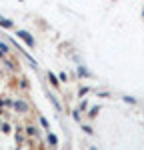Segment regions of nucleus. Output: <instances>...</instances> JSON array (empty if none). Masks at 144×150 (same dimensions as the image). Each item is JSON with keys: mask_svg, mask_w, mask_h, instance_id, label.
Returning a JSON list of instances; mask_svg holds the SVG:
<instances>
[{"mask_svg": "<svg viewBox=\"0 0 144 150\" xmlns=\"http://www.w3.org/2000/svg\"><path fill=\"white\" fill-rule=\"evenodd\" d=\"M16 34H18V38H20V40H24V42H26L30 48L36 46V40H34V36L30 34V32H26V30H18Z\"/></svg>", "mask_w": 144, "mask_h": 150, "instance_id": "nucleus-1", "label": "nucleus"}, {"mask_svg": "<svg viewBox=\"0 0 144 150\" xmlns=\"http://www.w3.org/2000/svg\"><path fill=\"white\" fill-rule=\"evenodd\" d=\"M12 106H14V110H16V112H20V114H26V112H28V108H30V106H28V102H24L22 98L14 100V102H12Z\"/></svg>", "mask_w": 144, "mask_h": 150, "instance_id": "nucleus-2", "label": "nucleus"}, {"mask_svg": "<svg viewBox=\"0 0 144 150\" xmlns=\"http://www.w3.org/2000/svg\"><path fill=\"white\" fill-rule=\"evenodd\" d=\"M0 28H14V22L4 18V16H0Z\"/></svg>", "mask_w": 144, "mask_h": 150, "instance_id": "nucleus-3", "label": "nucleus"}, {"mask_svg": "<svg viewBox=\"0 0 144 150\" xmlns=\"http://www.w3.org/2000/svg\"><path fill=\"white\" fill-rule=\"evenodd\" d=\"M48 80H50V84H52L54 88H58V86H60V82H58V76H56L54 72H48Z\"/></svg>", "mask_w": 144, "mask_h": 150, "instance_id": "nucleus-4", "label": "nucleus"}, {"mask_svg": "<svg viewBox=\"0 0 144 150\" xmlns=\"http://www.w3.org/2000/svg\"><path fill=\"white\" fill-rule=\"evenodd\" d=\"M48 144L54 148V146H58V136L56 134H52V132H48Z\"/></svg>", "mask_w": 144, "mask_h": 150, "instance_id": "nucleus-5", "label": "nucleus"}, {"mask_svg": "<svg viewBox=\"0 0 144 150\" xmlns=\"http://www.w3.org/2000/svg\"><path fill=\"white\" fill-rule=\"evenodd\" d=\"M78 76H82V78H88V76H90V72H88V68H86V66H78Z\"/></svg>", "mask_w": 144, "mask_h": 150, "instance_id": "nucleus-6", "label": "nucleus"}, {"mask_svg": "<svg viewBox=\"0 0 144 150\" xmlns=\"http://www.w3.org/2000/svg\"><path fill=\"white\" fill-rule=\"evenodd\" d=\"M50 102L54 104V108H56V112H60V110H62V106H60L58 98H56V96H54V94H50Z\"/></svg>", "mask_w": 144, "mask_h": 150, "instance_id": "nucleus-7", "label": "nucleus"}, {"mask_svg": "<svg viewBox=\"0 0 144 150\" xmlns=\"http://www.w3.org/2000/svg\"><path fill=\"white\" fill-rule=\"evenodd\" d=\"M122 100H124L126 104H132V106H134V104H138V100H136L134 96H128V94H124V96H122Z\"/></svg>", "mask_w": 144, "mask_h": 150, "instance_id": "nucleus-8", "label": "nucleus"}, {"mask_svg": "<svg viewBox=\"0 0 144 150\" xmlns=\"http://www.w3.org/2000/svg\"><path fill=\"white\" fill-rule=\"evenodd\" d=\"M98 112H100V106H92V108L88 110V118H96Z\"/></svg>", "mask_w": 144, "mask_h": 150, "instance_id": "nucleus-9", "label": "nucleus"}, {"mask_svg": "<svg viewBox=\"0 0 144 150\" xmlns=\"http://www.w3.org/2000/svg\"><path fill=\"white\" fill-rule=\"evenodd\" d=\"M38 120H40V124H42V128H44L46 132H50V124H48V120H46V118H44V116H40Z\"/></svg>", "mask_w": 144, "mask_h": 150, "instance_id": "nucleus-10", "label": "nucleus"}, {"mask_svg": "<svg viewBox=\"0 0 144 150\" xmlns=\"http://www.w3.org/2000/svg\"><path fill=\"white\" fill-rule=\"evenodd\" d=\"M24 130H26V134H28V136H36V132H38L34 126H26Z\"/></svg>", "mask_w": 144, "mask_h": 150, "instance_id": "nucleus-11", "label": "nucleus"}, {"mask_svg": "<svg viewBox=\"0 0 144 150\" xmlns=\"http://www.w3.org/2000/svg\"><path fill=\"white\" fill-rule=\"evenodd\" d=\"M8 50H10V48H8V44H6V42H0V52H2V54H6Z\"/></svg>", "mask_w": 144, "mask_h": 150, "instance_id": "nucleus-12", "label": "nucleus"}, {"mask_svg": "<svg viewBox=\"0 0 144 150\" xmlns=\"http://www.w3.org/2000/svg\"><path fill=\"white\" fill-rule=\"evenodd\" d=\"M68 80V74H66V72H60L58 74V82H66Z\"/></svg>", "mask_w": 144, "mask_h": 150, "instance_id": "nucleus-13", "label": "nucleus"}, {"mask_svg": "<svg viewBox=\"0 0 144 150\" xmlns=\"http://www.w3.org/2000/svg\"><path fill=\"white\" fill-rule=\"evenodd\" d=\"M82 130L86 132V134H94V130H92V126H88V124H82Z\"/></svg>", "mask_w": 144, "mask_h": 150, "instance_id": "nucleus-14", "label": "nucleus"}, {"mask_svg": "<svg viewBox=\"0 0 144 150\" xmlns=\"http://www.w3.org/2000/svg\"><path fill=\"white\" fill-rule=\"evenodd\" d=\"M88 90H90V88H88V86H82V88H80V90H78V96H80V98H82L84 94H88Z\"/></svg>", "mask_w": 144, "mask_h": 150, "instance_id": "nucleus-15", "label": "nucleus"}, {"mask_svg": "<svg viewBox=\"0 0 144 150\" xmlns=\"http://www.w3.org/2000/svg\"><path fill=\"white\" fill-rule=\"evenodd\" d=\"M72 116H74V120H76V122H80V124H82V120H80V110H74Z\"/></svg>", "mask_w": 144, "mask_h": 150, "instance_id": "nucleus-16", "label": "nucleus"}, {"mask_svg": "<svg viewBox=\"0 0 144 150\" xmlns=\"http://www.w3.org/2000/svg\"><path fill=\"white\" fill-rule=\"evenodd\" d=\"M78 110H88V102H86V100H80V106H78Z\"/></svg>", "mask_w": 144, "mask_h": 150, "instance_id": "nucleus-17", "label": "nucleus"}, {"mask_svg": "<svg viewBox=\"0 0 144 150\" xmlns=\"http://www.w3.org/2000/svg\"><path fill=\"white\" fill-rule=\"evenodd\" d=\"M2 132H6V134H8V132H10V124H6V122H2Z\"/></svg>", "mask_w": 144, "mask_h": 150, "instance_id": "nucleus-18", "label": "nucleus"}, {"mask_svg": "<svg viewBox=\"0 0 144 150\" xmlns=\"http://www.w3.org/2000/svg\"><path fill=\"white\" fill-rule=\"evenodd\" d=\"M20 86L22 88H28V80H20Z\"/></svg>", "mask_w": 144, "mask_h": 150, "instance_id": "nucleus-19", "label": "nucleus"}, {"mask_svg": "<svg viewBox=\"0 0 144 150\" xmlns=\"http://www.w3.org/2000/svg\"><path fill=\"white\" fill-rule=\"evenodd\" d=\"M88 150H96V146H90V148H88Z\"/></svg>", "mask_w": 144, "mask_h": 150, "instance_id": "nucleus-20", "label": "nucleus"}, {"mask_svg": "<svg viewBox=\"0 0 144 150\" xmlns=\"http://www.w3.org/2000/svg\"><path fill=\"white\" fill-rule=\"evenodd\" d=\"M0 58H4V54H2V52H0Z\"/></svg>", "mask_w": 144, "mask_h": 150, "instance_id": "nucleus-21", "label": "nucleus"}, {"mask_svg": "<svg viewBox=\"0 0 144 150\" xmlns=\"http://www.w3.org/2000/svg\"><path fill=\"white\" fill-rule=\"evenodd\" d=\"M0 126H2V122H0Z\"/></svg>", "mask_w": 144, "mask_h": 150, "instance_id": "nucleus-22", "label": "nucleus"}, {"mask_svg": "<svg viewBox=\"0 0 144 150\" xmlns=\"http://www.w3.org/2000/svg\"><path fill=\"white\" fill-rule=\"evenodd\" d=\"M142 14H144V10H142Z\"/></svg>", "mask_w": 144, "mask_h": 150, "instance_id": "nucleus-23", "label": "nucleus"}]
</instances>
